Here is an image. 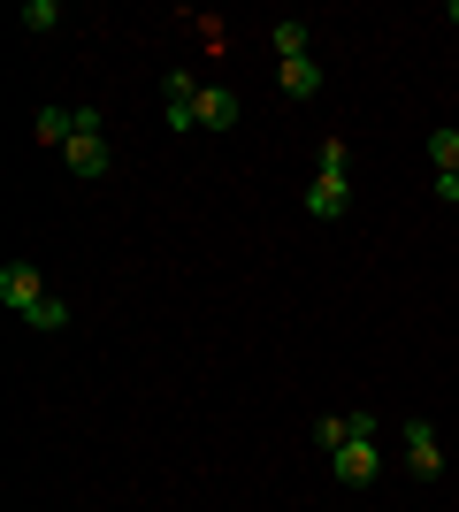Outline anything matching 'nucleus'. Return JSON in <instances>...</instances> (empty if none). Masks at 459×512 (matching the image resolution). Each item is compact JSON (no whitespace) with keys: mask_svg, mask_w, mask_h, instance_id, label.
Returning <instances> with one entry per match:
<instances>
[{"mask_svg":"<svg viewBox=\"0 0 459 512\" xmlns=\"http://www.w3.org/2000/svg\"><path fill=\"white\" fill-rule=\"evenodd\" d=\"M46 299H54V291L39 283V268H31V260H8V268H0V306H8L16 321H31Z\"/></svg>","mask_w":459,"mask_h":512,"instance_id":"1","label":"nucleus"},{"mask_svg":"<svg viewBox=\"0 0 459 512\" xmlns=\"http://www.w3.org/2000/svg\"><path fill=\"white\" fill-rule=\"evenodd\" d=\"M161 115H169V130H199V77L192 69L161 77Z\"/></svg>","mask_w":459,"mask_h":512,"instance_id":"2","label":"nucleus"},{"mask_svg":"<svg viewBox=\"0 0 459 512\" xmlns=\"http://www.w3.org/2000/svg\"><path fill=\"white\" fill-rule=\"evenodd\" d=\"M329 467H337V482H345V490H368L375 467H383V451H375V436H352V444L329 451Z\"/></svg>","mask_w":459,"mask_h":512,"instance_id":"3","label":"nucleus"},{"mask_svg":"<svg viewBox=\"0 0 459 512\" xmlns=\"http://www.w3.org/2000/svg\"><path fill=\"white\" fill-rule=\"evenodd\" d=\"M306 214H314V222L352 214V176H322V169H314V184H306Z\"/></svg>","mask_w":459,"mask_h":512,"instance_id":"4","label":"nucleus"},{"mask_svg":"<svg viewBox=\"0 0 459 512\" xmlns=\"http://www.w3.org/2000/svg\"><path fill=\"white\" fill-rule=\"evenodd\" d=\"M406 467H414L421 482H437V474H444V444H437V428H429V421H406Z\"/></svg>","mask_w":459,"mask_h":512,"instance_id":"5","label":"nucleus"},{"mask_svg":"<svg viewBox=\"0 0 459 512\" xmlns=\"http://www.w3.org/2000/svg\"><path fill=\"white\" fill-rule=\"evenodd\" d=\"M62 161H69V176H77V184H92V176H108L115 146H108V138H69V146H62Z\"/></svg>","mask_w":459,"mask_h":512,"instance_id":"6","label":"nucleus"},{"mask_svg":"<svg viewBox=\"0 0 459 512\" xmlns=\"http://www.w3.org/2000/svg\"><path fill=\"white\" fill-rule=\"evenodd\" d=\"M238 115H245V100L230 85H199V130H238Z\"/></svg>","mask_w":459,"mask_h":512,"instance_id":"7","label":"nucleus"},{"mask_svg":"<svg viewBox=\"0 0 459 512\" xmlns=\"http://www.w3.org/2000/svg\"><path fill=\"white\" fill-rule=\"evenodd\" d=\"M276 85H284V100H314V92H322V62H314V54H306V62H284Z\"/></svg>","mask_w":459,"mask_h":512,"instance_id":"8","label":"nucleus"},{"mask_svg":"<svg viewBox=\"0 0 459 512\" xmlns=\"http://www.w3.org/2000/svg\"><path fill=\"white\" fill-rule=\"evenodd\" d=\"M276 54H284V62H306V54H314V23L284 16V23H276Z\"/></svg>","mask_w":459,"mask_h":512,"instance_id":"9","label":"nucleus"},{"mask_svg":"<svg viewBox=\"0 0 459 512\" xmlns=\"http://www.w3.org/2000/svg\"><path fill=\"white\" fill-rule=\"evenodd\" d=\"M39 146H69V138H77V115H69V107H39Z\"/></svg>","mask_w":459,"mask_h":512,"instance_id":"10","label":"nucleus"},{"mask_svg":"<svg viewBox=\"0 0 459 512\" xmlns=\"http://www.w3.org/2000/svg\"><path fill=\"white\" fill-rule=\"evenodd\" d=\"M429 161H437V176H459V130H452V123L429 138Z\"/></svg>","mask_w":459,"mask_h":512,"instance_id":"11","label":"nucleus"},{"mask_svg":"<svg viewBox=\"0 0 459 512\" xmlns=\"http://www.w3.org/2000/svg\"><path fill=\"white\" fill-rule=\"evenodd\" d=\"M314 444H322V451L352 444V428H345V413H322V421H314Z\"/></svg>","mask_w":459,"mask_h":512,"instance_id":"12","label":"nucleus"},{"mask_svg":"<svg viewBox=\"0 0 459 512\" xmlns=\"http://www.w3.org/2000/svg\"><path fill=\"white\" fill-rule=\"evenodd\" d=\"M322 176H352V146L345 138H322Z\"/></svg>","mask_w":459,"mask_h":512,"instance_id":"13","label":"nucleus"},{"mask_svg":"<svg viewBox=\"0 0 459 512\" xmlns=\"http://www.w3.org/2000/svg\"><path fill=\"white\" fill-rule=\"evenodd\" d=\"M54 23H62V0H31L23 8V31H54Z\"/></svg>","mask_w":459,"mask_h":512,"instance_id":"14","label":"nucleus"},{"mask_svg":"<svg viewBox=\"0 0 459 512\" xmlns=\"http://www.w3.org/2000/svg\"><path fill=\"white\" fill-rule=\"evenodd\" d=\"M23 329H69V299H46V306H39V314L23 321Z\"/></svg>","mask_w":459,"mask_h":512,"instance_id":"15","label":"nucleus"},{"mask_svg":"<svg viewBox=\"0 0 459 512\" xmlns=\"http://www.w3.org/2000/svg\"><path fill=\"white\" fill-rule=\"evenodd\" d=\"M444 16H452V23H459V0H452V8H444Z\"/></svg>","mask_w":459,"mask_h":512,"instance_id":"16","label":"nucleus"}]
</instances>
